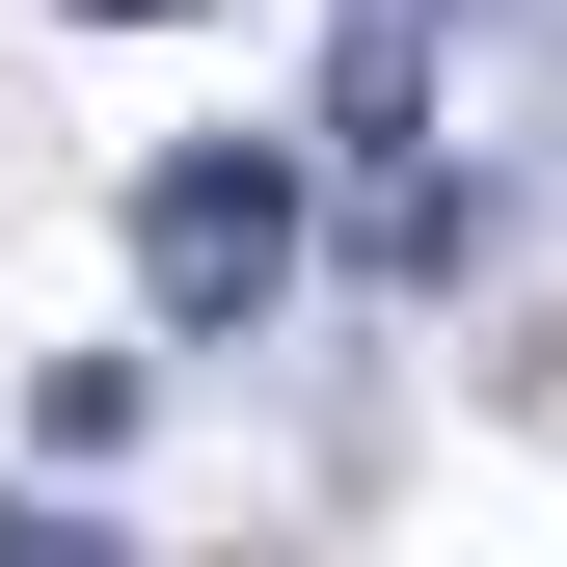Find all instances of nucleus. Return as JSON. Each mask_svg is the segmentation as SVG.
<instances>
[{"label":"nucleus","mask_w":567,"mask_h":567,"mask_svg":"<svg viewBox=\"0 0 567 567\" xmlns=\"http://www.w3.org/2000/svg\"><path fill=\"white\" fill-rule=\"evenodd\" d=\"M135 270H163V324H270V298H298V163H244V135L163 163V189H135Z\"/></svg>","instance_id":"f257e3e1"},{"label":"nucleus","mask_w":567,"mask_h":567,"mask_svg":"<svg viewBox=\"0 0 567 567\" xmlns=\"http://www.w3.org/2000/svg\"><path fill=\"white\" fill-rule=\"evenodd\" d=\"M109 28H135V0H109Z\"/></svg>","instance_id":"f03ea898"}]
</instances>
